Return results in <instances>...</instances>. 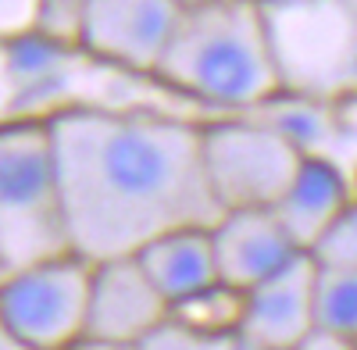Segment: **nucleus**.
Here are the masks:
<instances>
[{"instance_id":"f8f14e48","label":"nucleus","mask_w":357,"mask_h":350,"mask_svg":"<svg viewBox=\"0 0 357 350\" xmlns=\"http://www.w3.org/2000/svg\"><path fill=\"white\" fill-rule=\"evenodd\" d=\"M211 236H215L218 275L236 289H254L268 275L286 268L296 254H304L289 240V232L282 229L272 208L225 211L211 225Z\"/></svg>"},{"instance_id":"f257e3e1","label":"nucleus","mask_w":357,"mask_h":350,"mask_svg":"<svg viewBox=\"0 0 357 350\" xmlns=\"http://www.w3.org/2000/svg\"><path fill=\"white\" fill-rule=\"evenodd\" d=\"M47 125L72 250L93 265L139 254L175 229H211L225 215L204 172V119L75 107L50 114Z\"/></svg>"},{"instance_id":"423d86ee","label":"nucleus","mask_w":357,"mask_h":350,"mask_svg":"<svg viewBox=\"0 0 357 350\" xmlns=\"http://www.w3.org/2000/svg\"><path fill=\"white\" fill-rule=\"evenodd\" d=\"M204 172L222 211L275 208L304 154L257 114H211L200 125Z\"/></svg>"},{"instance_id":"aec40b11","label":"nucleus","mask_w":357,"mask_h":350,"mask_svg":"<svg viewBox=\"0 0 357 350\" xmlns=\"http://www.w3.org/2000/svg\"><path fill=\"white\" fill-rule=\"evenodd\" d=\"M296 350H357V343L347 340V336H340V333H333V329L314 326V329L307 333V340L296 347Z\"/></svg>"},{"instance_id":"a211bd4d","label":"nucleus","mask_w":357,"mask_h":350,"mask_svg":"<svg viewBox=\"0 0 357 350\" xmlns=\"http://www.w3.org/2000/svg\"><path fill=\"white\" fill-rule=\"evenodd\" d=\"M311 254L325 268H357V197L347 204V211Z\"/></svg>"},{"instance_id":"6ab92c4d","label":"nucleus","mask_w":357,"mask_h":350,"mask_svg":"<svg viewBox=\"0 0 357 350\" xmlns=\"http://www.w3.org/2000/svg\"><path fill=\"white\" fill-rule=\"evenodd\" d=\"M47 0H0V40L36 36L43 29Z\"/></svg>"},{"instance_id":"ddd939ff","label":"nucleus","mask_w":357,"mask_h":350,"mask_svg":"<svg viewBox=\"0 0 357 350\" xmlns=\"http://www.w3.org/2000/svg\"><path fill=\"white\" fill-rule=\"evenodd\" d=\"M354 197L357 190L350 186V179L340 168H333L329 161L304 158L301 172L293 175L289 190L279 197L272 211L289 232V240L304 254H311L325 240V232L336 225V218L347 211V204Z\"/></svg>"},{"instance_id":"9d476101","label":"nucleus","mask_w":357,"mask_h":350,"mask_svg":"<svg viewBox=\"0 0 357 350\" xmlns=\"http://www.w3.org/2000/svg\"><path fill=\"white\" fill-rule=\"evenodd\" d=\"M168 318H172V304L151 282V275L143 272L136 254L97 261L93 265L86 336L118 340V343H143Z\"/></svg>"},{"instance_id":"dca6fc26","label":"nucleus","mask_w":357,"mask_h":350,"mask_svg":"<svg viewBox=\"0 0 357 350\" xmlns=\"http://www.w3.org/2000/svg\"><path fill=\"white\" fill-rule=\"evenodd\" d=\"M314 314L321 329H333L357 343V268L318 265V300Z\"/></svg>"},{"instance_id":"412c9836","label":"nucleus","mask_w":357,"mask_h":350,"mask_svg":"<svg viewBox=\"0 0 357 350\" xmlns=\"http://www.w3.org/2000/svg\"><path fill=\"white\" fill-rule=\"evenodd\" d=\"M68 350H143V343H118V340H97V336H82Z\"/></svg>"},{"instance_id":"2eb2a0df","label":"nucleus","mask_w":357,"mask_h":350,"mask_svg":"<svg viewBox=\"0 0 357 350\" xmlns=\"http://www.w3.org/2000/svg\"><path fill=\"white\" fill-rule=\"evenodd\" d=\"M247 307V289H236L229 282H215L200 294L172 304V318L200 333H240Z\"/></svg>"},{"instance_id":"5701e85b","label":"nucleus","mask_w":357,"mask_h":350,"mask_svg":"<svg viewBox=\"0 0 357 350\" xmlns=\"http://www.w3.org/2000/svg\"><path fill=\"white\" fill-rule=\"evenodd\" d=\"M183 4H190V0H183Z\"/></svg>"},{"instance_id":"4be33fe9","label":"nucleus","mask_w":357,"mask_h":350,"mask_svg":"<svg viewBox=\"0 0 357 350\" xmlns=\"http://www.w3.org/2000/svg\"><path fill=\"white\" fill-rule=\"evenodd\" d=\"M247 350H257V347H247Z\"/></svg>"},{"instance_id":"39448f33","label":"nucleus","mask_w":357,"mask_h":350,"mask_svg":"<svg viewBox=\"0 0 357 350\" xmlns=\"http://www.w3.org/2000/svg\"><path fill=\"white\" fill-rule=\"evenodd\" d=\"M264 22L282 93L307 100L357 93V0H268Z\"/></svg>"},{"instance_id":"7ed1b4c3","label":"nucleus","mask_w":357,"mask_h":350,"mask_svg":"<svg viewBox=\"0 0 357 350\" xmlns=\"http://www.w3.org/2000/svg\"><path fill=\"white\" fill-rule=\"evenodd\" d=\"M0 104L4 122L50 119L57 111H168L211 119V111L178 97L154 75H139L54 36H22L0 43Z\"/></svg>"},{"instance_id":"4468645a","label":"nucleus","mask_w":357,"mask_h":350,"mask_svg":"<svg viewBox=\"0 0 357 350\" xmlns=\"http://www.w3.org/2000/svg\"><path fill=\"white\" fill-rule=\"evenodd\" d=\"M136 257L168 304H178V300L200 294V289L222 282L218 257H215V236L204 225L165 232L154 243H146Z\"/></svg>"},{"instance_id":"20e7f679","label":"nucleus","mask_w":357,"mask_h":350,"mask_svg":"<svg viewBox=\"0 0 357 350\" xmlns=\"http://www.w3.org/2000/svg\"><path fill=\"white\" fill-rule=\"evenodd\" d=\"M72 254L65 186L47 119L0 129V275Z\"/></svg>"},{"instance_id":"f03ea898","label":"nucleus","mask_w":357,"mask_h":350,"mask_svg":"<svg viewBox=\"0 0 357 350\" xmlns=\"http://www.w3.org/2000/svg\"><path fill=\"white\" fill-rule=\"evenodd\" d=\"M211 114H247L282 93L261 0H190L154 72Z\"/></svg>"},{"instance_id":"1a4fd4ad","label":"nucleus","mask_w":357,"mask_h":350,"mask_svg":"<svg viewBox=\"0 0 357 350\" xmlns=\"http://www.w3.org/2000/svg\"><path fill=\"white\" fill-rule=\"evenodd\" d=\"M318 261L314 254H296L286 268L247 289V307L240 336L257 350H296L318 326Z\"/></svg>"},{"instance_id":"9b49d317","label":"nucleus","mask_w":357,"mask_h":350,"mask_svg":"<svg viewBox=\"0 0 357 350\" xmlns=\"http://www.w3.org/2000/svg\"><path fill=\"white\" fill-rule=\"evenodd\" d=\"M247 114H257L282 136H289L304 158L329 161L333 168H340L357 190V93L340 100L275 93L272 100H264Z\"/></svg>"},{"instance_id":"f3484780","label":"nucleus","mask_w":357,"mask_h":350,"mask_svg":"<svg viewBox=\"0 0 357 350\" xmlns=\"http://www.w3.org/2000/svg\"><path fill=\"white\" fill-rule=\"evenodd\" d=\"M143 350H247L240 333H200L168 318L143 340Z\"/></svg>"},{"instance_id":"6e6552de","label":"nucleus","mask_w":357,"mask_h":350,"mask_svg":"<svg viewBox=\"0 0 357 350\" xmlns=\"http://www.w3.org/2000/svg\"><path fill=\"white\" fill-rule=\"evenodd\" d=\"M183 8V0H86L75 43L111 65L154 75Z\"/></svg>"},{"instance_id":"0eeeda50","label":"nucleus","mask_w":357,"mask_h":350,"mask_svg":"<svg viewBox=\"0 0 357 350\" xmlns=\"http://www.w3.org/2000/svg\"><path fill=\"white\" fill-rule=\"evenodd\" d=\"M93 261L61 254L0 275V329L33 350H68L86 336Z\"/></svg>"},{"instance_id":"b1692460","label":"nucleus","mask_w":357,"mask_h":350,"mask_svg":"<svg viewBox=\"0 0 357 350\" xmlns=\"http://www.w3.org/2000/svg\"><path fill=\"white\" fill-rule=\"evenodd\" d=\"M261 4H268V0H261Z\"/></svg>"}]
</instances>
